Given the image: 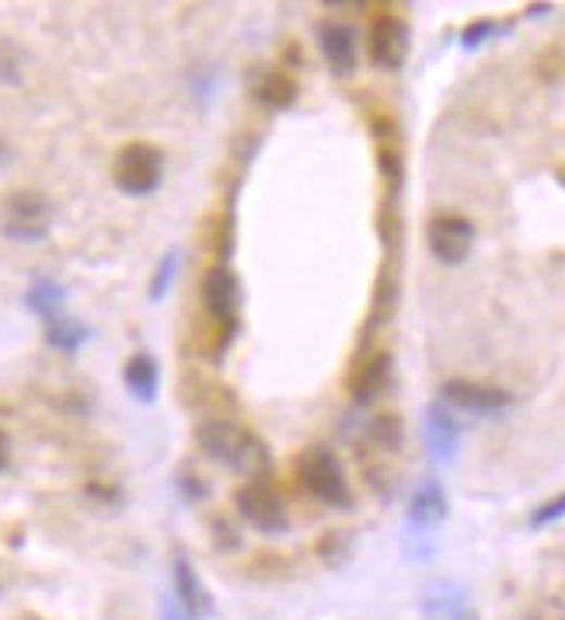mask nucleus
<instances>
[{
    "instance_id": "obj_1",
    "label": "nucleus",
    "mask_w": 565,
    "mask_h": 620,
    "mask_svg": "<svg viewBox=\"0 0 565 620\" xmlns=\"http://www.w3.org/2000/svg\"><path fill=\"white\" fill-rule=\"evenodd\" d=\"M196 446L203 450L210 460H217L230 471H241L248 478L262 475L269 467V450L262 446V440L244 426L227 422V418H206L196 429Z\"/></svg>"
},
{
    "instance_id": "obj_2",
    "label": "nucleus",
    "mask_w": 565,
    "mask_h": 620,
    "mask_svg": "<svg viewBox=\"0 0 565 620\" xmlns=\"http://www.w3.org/2000/svg\"><path fill=\"white\" fill-rule=\"evenodd\" d=\"M199 296H203V311H206V321L217 328V356L230 345L238 331V307H241V287H238V276L227 269L224 262H213L206 276H203V287H199Z\"/></svg>"
},
{
    "instance_id": "obj_3",
    "label": "nucleus",
    "mask_w": 565,
    "mask_h": 620,
    "mask_svg": "<svg viewBox=\"0 0 565 620\" xmlns=\"http://www.w3.org/2000/svg\"><path fill=\"white\" fill-rule=\"evenodd\" d=\"M297 478H301L304 492L311 498H318L322 506H331V509L353 506V492H349L346 471L331 450L314 446L307 454H301V460H297Z\"/></svg>"
},
{
    "instance_id": "obj_4",
    "label": "nucleus",
    "mask_w": 565,
    "mask_h": 620,
    "mask_svg": "<svg viewBox=\"0 0 565 620\" xmlns=\"http://www.w3.org/2000/svg\"><path fill=\"white\" fill-rule=\"evenodd\" d=\"M235 506H238L244 523L255 527L259 533H265V537L287 533V527H290L282 495L273 484V478H265V475H255V478H248V484H241L238 495H235Z\"/></svg>"
},
{
    "instance_id": "obj_5",
    "label": "nucleus",
    "mask_w": 565,
    "mask_h": 620,
    "mask_svg": "<svg viewBox=\"0 0 565 620\" xmlns=\"http://www.w3.org/2000/svg\"><path fill=\"white\" fill-rule=\"evenodd\" d=\"M161 172H164V157L161 150L151 143H126L115 157V186L126 195H151L161 186Z\"/></svg>"
},
{
    "instance_id": "obj_6",
    "label": "nucleus",
    "mask_w": 565,
    "mask_h": 620,
    "mask_svg": "<svg viewBox=\"0 0 565 620\" xmlns=\"http://www.w3.org/2000/svg\"><path fill=\"white\" fill-rule=\"evenodd\" d=\"M429 251L443 265H461L475 248V224L461 213H437L426 227Z\"/></svg>"
},
{
    "instance_id": "obj_7",
    "label": "nucleus",
    "mask_w": 565,
    "mask_h": 620,
    "mask_svg": "<svg viewBox=\"0 0 565 620\" xmlns=\"http://www.w3.org/2000/svg\"><path fill=\"white\" fill-rule=\"evenodd\" d=\"M367 53L377 71H402L409 56V25L398 14H377L371 22Z\"/></svg>"
},
{
    "instance_id": "obj_8",
    "label": "nucleus",
    "mask_w": 565,
    "mask_h": 620,
    "mask_svg": "<svg viewBox=\"0 0 565 620\" xmlns=\"http://www.w3.org/2000/svg\"><path fill=\"white\" fill-rule=\"evenodd\" d=\"M440 394H443V405H454L472 415H500L513 405V397L503 388L475 383V380H447Z\"/></svg>"
},
{
    "instance_id": "obj_9",
    "label": "nucleus",
    "mask_w": 565,
    "mask_h": 620,
    "mask_svg": "<svg viewBox=\"0 0 565 620\" xmlns=\"http://www.w3.org/2000/svg\"><path fill=\"white\" fill-rule=\"evenodd\" d=\"M172 582H175V603L178 610L186 613L189 620H210L213 617V596L199 579V572L192 568V561L175 551L172 558Z\"/></svg>"
},
{
    "instance_id": "obj_10",
    "label": "nucleus",
    "mask_w": 565,
    "mask_h": 620,
    "mask_svg": "<svg viewBox=\"0 0 565 620\" xmlns=\"http://www.w3.org/2000/svg\"><path fill=\"white\" fill-rule=\"evenodd\" d=\"M4 227L11 238L18 241H39L46 238L49 230V206L39 192H18L8 199V216H4Z\"/></svg>"
},
{
    "instance_id": "obj_11",
    "label": "nucleus",
    "mask_w": 565,
    "mask_h": 620,
    "mask_svg": "<svg viewBox=\"0 0 565 620\" xmlns=\"http://www.w3.org/2000/svg\"><path fill=\"white\" fill-rule=\"evenodd\" d=\"M423 620H475V607H472V596L464 590L461 582L451 579H440L434 582L429 590L423 593Z\"/></svg>"
},
{
    "instance_id": "obj_12",
    "label": "nucleus",
    "mask_w": 565,
    "mask_h": 620,
    "mask_svg": "<svg viewBox=\"0 0 565 620\" xmlns=\"http://www.w3.org/2000/svg\"><path fill=\"white\" fill-rule=\"evenodd\" d=\"M318 46L322 56L336 74H353L356 71V31L346 22H322L318 25Z\"/></svg>"
},
{
    "instance_id": "obj_13",
    "label": "nucleus",
    "mask_w": 565,
    "mask_h": 620,
    "mask_svg": "<svg viewBox=\"0 0 565 620\" xmlns=\"http://www.w3.org/2000/svg\"><path fill=\"white\" fill-rule=\"evenodd\" d=\"M426 450H429V457L440 460V464H451L454 454H457V446H461V429L454 422V415L447 412V405H429L426 408Z\"/></svg>"
},
{
    "instance_id": "obj_14",
    "label": "nucleus",
    "mask_w": 565,
    "mask_h": 620,
    "mask_svg": "<svg viewBox=\"0 0 565 620\" xmlns=\"http://www.w3.org/2000/svg\"><path fill=\"white\" fill-rule=\"evenodd\" d=\"M443 519H447V495L440 489V481H423L409 502V530L429 533Z\"/></svg>"
},
{
    "instance_id": "obj_15",
    "label": "nucleus",
    "mask_w": 565,
    "mask_h": 620,
    "mask_svg": "<svg viewBox=\"0 0 565 620\" xmlns=\"http://www.w3.org/2000/svg\"><path fill=\"white\" fill-rule=\"evenodd\" d=\"M388 374H391V356L388 352H374V356L363 359V366H356V374L349 377V391H353L360 405H371L374 397L385 394Z\"/></svg>"
},
{
    "instance_id": "obj_16",
    "label": "nucleus",
    "mask_w": 565,
    "mask_h": 620,
    "mask_svg": "<svg viewBox=\"0 0 565 620\" xmlns=\"http://www.w3.org/2000/svg\"><path fill=\"white\" fill-rule=\"evenodd\" d=\"M123 383H126V391L140 401V405H154L158 388H161V374H158L154 356H147V352L129 356V363L123 366Z\"/></svg>"
},
{
    "instance_id": "obj_17",
    "label": "nucleus",
    "mask_w": 565,
    "mask_h": 620,
    "mask_svg": "<svg viewBox=\"0 0 565 620\" xmlns=\"http://www.w3.org/2000/svg\"><path fill=\"white\" fill-rule=\"evenodd\" d=\"M255 98L265 109H287L297 98V80L282 66H273L255 80Z\"/></svg>"
},
{
    "instance_id": "obj_18",
    "label": "nucleus",
    "mask_w": 565,
    "mask_h": 620,
    "mask_svg": "<svg viewBox=\"0 0 565 620\" xmlns=\"http://www.w3.org/2000/svg\"><path fill=\"white\" fill-rule=\"evenodd\" d=\"M42 325H46V342L53 349H60V352H77L80 345L91 339V328L74 321V317H66L63 311L53 314V317H46Z\"/></svg>"
},
{
    "instance_id": "obj_19",
    "label": "nucleus",
    "mask_w": 565,
    "mask_h": 620,
    "mask_svg": "<svg viewBox=\"0 0 565 620\" xmlns=\"http://www.w3.org/2000/svg\"><path fill=\"white\" fill-rule=\"evenodd\" d=\"M63 300H66V290L60 287V282H53V279H39V282H32V290H28V296H25V304L46 321V317H53V314L63 311Z\"/></svg>"
},
{
    "instance_id": "obj_20",
    "label": "nucleus",
    "mask_w": 565,
    "mask_h": 620,
    "mask_svg": "<svg viewBox=\"0 0 565 620\" xmlns=\"http://www.w3.org/2000/svg\"><path fill=\"white\" fill-rule=\"evenodd\" d=\"M367 440L380 450V454H391L402 443V422H398V415H380L377 422L371 426Z\"/></svg>"
},
{
    "instance_id": "obj_21",
    "label": "nucleus",
    "mask_w": 565,
    "mask_h": 620,
    "mask_svg": "<svg viewBox=\"0 0 565 620\" xmlns=\"http://www.w3.org/2000/svg\"><path fill=\"white\" fill-rule=\"evenodd\" d=\"M503 31H510V25H503V22H489V18H478V22H472L468 28L461 31V46H464V49H478V46L492 42L495 36H503Z\"/></svg>"
},
{
    "instance_id": "obj_22",
    "label": "nucleus",
    "mask_w": 565,
    "mask_h": 620,
    "mask_svg": "<svg viewBox=\"0 0 565 620\" xmlns=\"http://www.w3.org/2000/svg\"><path fill=\"white\" fill-rule=\"evenodd\" d=\"M175 273H178V251H168V255L158 262V273H154V282H151V300L168 296Z\"/></svg>"
},
{
    "instance_id": "obj_23",
    "label": "nucleus",
    "mask_w": 565,
    "mask_h": 620,
    "mask_svg": "<svg viewBox=\"0 0 565 620\" xmlns=\"http://www.w3.org/2000/svg\"><path fill=\"white\" fill-rule=\"evenodd\" d=\"M558 519H565V492L562 495H555L552 502H541V506L530 513V530H544V527H552V523H558Z\"/></svg>"
},
{
    "instance_id": "obj_24",
    "label": "nucleus",
    "mask_w": 565,
    "mask_h": 620,
    "mask_svg": "<svg viewBox=\"0 0 565 620\" xmlns=\"http://www.w3.org/2000/svg\"><path fill=\"white\" fill-rule=\"evenodd\" d=\"M161 620H189V617L178 610V603L172 596H164L161 599Z\"/></svg>"
},
{
    "instance_id": "obj_25",
    "label": "nucleus",
    "mask_w": 565,
    "mask_h": 620,
    "mask_svg": "<svg viewBox=\"0 0 565 620\" xmlns=\"http://www.w3.org/2000/svg\"><path fill=\"white\" fill-rule=\"evenodd\" d=\"M0 467H4V450H0Z\"/></svg>"
}]
</instances>
